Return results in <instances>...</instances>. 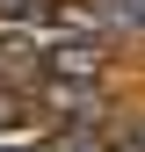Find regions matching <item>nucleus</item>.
<instances>
[{
    "label": "nucleus",
    "mask_w": 145,
    "mask_h": 152,
    "mask_svg": "<svg viewBox=\"0 0 145 152\" xmlns=\"http://www.w3.org/2000/svg\"><path fill=\"white\" fill-rule=\"evenodd\" d=\"M7 72H15V80L36 72V44H29V36H0V80H7Z\"/></svg>",
    "instance_id": "nucleus-1"
},
{
    "label": "nucleus",
    "mask_w": 145,
    "mask_h": 152,
    "mask_svg": "<svg viewBox=\"0 0 145 152\" xmlns=\"http://www.w3.org/2000/svg\"><path fill=\"white\" fill-rule=\"evenodd\" d=\"M51 65H58V72H80V80H87V72H94L102 58H94L87 44H58V51H51Z\"/></svg>",
    "instance_id": "nucleus-2"
},
{
    "label": "nucleus",
    "mask_w": 145,
    "mask_h": 152,
    "mask_svg": "<svg viewBox=\"0 0 145 152\" xmlns=\"http://www.w3.org/2000/svg\"><path fill=\"white\" fill-rule=\"evenodd\" d=\"M102 22H116V29H145V0H102Z\"/></svg>",
    "instance_id": "nucleus-3"
},
{
    "label": "nucleus",
    "mask_w": 145,
    "mask_h": 152,
    "mask_svg": "<svg viewBox=\"0 0 145 152\" xmlns=\"http://www.w3.org/2000/svg\"><path fill=\"white\" fill-rule=\"evenodd\" d=\"M44 7V0H0V15H15V22H22V15H36Z\"/></svg>",
    "instance_id": "nucleus-4"
},
{
    "label": "nucleus",
    "mask_w": 145,
    "mask_h": 152,
    "mask_svg": "<svg viewBox=\"0 0 145 152\" xmlns=\"http://www.w3.org/2000/svg\"><path fill=\"white\" fill-rule=\"evenodd\" d=\"M7 123H22V102H15V94H0V130Z\"/></svg>",
    "instance_id": "nucleus-5"
},
{
    "label": "nucleus",
    "mask_w": 145,
    "mask_h": 152,
    "mask_svg": "<svg viewBox=\"0 0 145 152\" xmlns=\"http://www.w3.org/2000/svg\"><path fill=\"white\" fill-rule=\"evenodd\" d=\"M0 152H44V145H22V138H0Z\"/></svg>",
    "instance_id": "nucleus-6"
},
{
    "label": "nucleus",
    "mask_w": 145,
    "mask_h": 152,
    "mask_svg": "<svg viewBox=\"0 0 145 152\" xmlns=\"http://www.w3.org/2000/svg\"><path fill=\"white\" fill-rule=\"evenodd\" d=\"M131 152H145V123H138V130H131Z\"/></svg>",
    "instance_id": "nucleus-7"
}]
</instances>
